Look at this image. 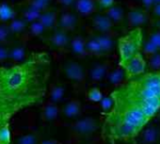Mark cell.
<instances>
[{
    "label": "cell",
    "mask_w": 160,
    "mask_h": 144,
    "mask_svg": "<svg viewBox=\"0 0 160 144\" xmlns=\"http://www.w3.org/2000/svg\"><path fill=\"white\" fill-rule=\"evenodd\" d=\"M51 57L46 52L32 53L24 61L0 67V97L14 111L42 102L46 94Z\"/></svg>",
    "instance_id": "cell-1"
},
{
    "label": "cell",
    "mask_w": 160,
    "mask_h": 144,
    "mask_svg": "<svg viewBox=\"0 0 160 144\" xmlns=\"http://www.w3.org/2000/svg\"><path fill=\"white\" fill-rule=\"evenodd\" d=\"M143 42L142 28H133L118 41V51L120 56V65L139 53Z\"/></svg>",
    "instance_id": "cell-2"
},
{
    "label": "cell",
    "mask_w": 160,
    "mask_h": 144,
    "mask_svg": "<svg viewBox=\"0 0 160 144\" xmlns=\"http://www.w3.org/2000/svg\"><path fill=\"white\" fill-rule=\"evenodd\" d=\"M125 72L126 80H130L137 77H139L145 73L146 60L141 52L136 54L134 57L129 58L123 64L120 65Z\"/></svg>",
    "instance_id": "cell-3"
},
{
    "label": "cell",
    "mask_w": 160,
    "mask_h": 144,
    "mask_svg": "<svg viewBox=\"0 0 160 144\" xmlns=\"http://www.w3.org/2000/svg\"><path fill=\"white\" fill-rule=\"evenodd\" d=\"M79 24V16L72 11L64 10L58 13L56 28L62 29L64 31L74 30Z\"/></svg>",
    "instance_id": "cell-4"
},
{
    "label": "cell",
    "mask_w": 160,
    "mask_h": 144,
    "mask_svg": "<svg viewBox=\"0 0 160 144\" xmlns=\"http://www.w3.org/2000/svg\"><path fill=\"white\" fill-rule=\"evenodd\" d=\"M63 73L72 82H81L86 77V70L83 65L74 60H69L63 64Z\"/></svg>",
    "instance_id": "cell-5"
},
{
    "label": "cell",
    "mask_w": 160,
    "mask_h": 144,
    "mask_svg": "<svg viewBox=\"0 0 160 144\" xmlns=\"http://www.w3.org/2000/svg\"><path fill=\"white\" fill-rule=\"evenodd\" d=\"M99 128L98 122L91 117L79 120L72 125L73 132L80 137H90L94 134Z\"/></svg>",
    "instance_id": "cell-6"
},
{
    "label": "cell",
    "mask_w": 160,
    "mask_h": 144,
    "mask_svg": "<svg viewBox=\"0 0 160 144\" xmlns=\"http://www.w3.org/2000/svg\"><path fill=\"white\" fill-rule=\"evenodd\" d=\"M92 27L97 34H109L114 24L104 12H95L91 16Z\"/></svg>",
    "instance_id": "cell-7"
},
{
    "label": "cell",
    "mask_w": 160,
    "mask_h": 144,
    "mask_svg": "<svg viewBox=\"0 0 160 144\" xmlns=\"http://www.w3.org/2000/svg\"><path fill=\"white\" fill-rule=\"evenodd\" d=\"M74 12L78 16H92L98 12L99 7L96 0H76L73 6Z\"/></svg>",
    "instance_id": "cell-8"
},
{
    "label": "cell",
    "mask_w": 160,
    "mask_h": 144,
    "mask_svg": "<svg viewBox=\"0 0 160 144\" xmlns=\"http://www.w3.org/2000/svg\"><path fill=\"white\" fill-rule=\"evenodd\" d=\"M141 144H156L160 140V128L156 125H148L138 134Z\"/></svg>",
    "instance_id": "cell-9"
},
{
    "label": "cell",
    "mask_w": 160,
    "mask_h": 144,
    "mask_svg": "<svg viewBox=\"0 0 160 144\" xmlns=\"http://www.w3.org/2000/svg\"><path fill=\"white\" fill-rule=\"evenodd\" d=\"M126 19L128 22V26L132 28L141 27L144 24L148 21V14L145 11L141 9H134L130 11L127 15Z\"/></svg>",
    "instance_id": "cell-10"
},
{
    "label": "cell",
    "mask_w": 160,
    "mask_h": 144,
    "mask_svg": "<svg viewBox=\"0 0 160 144\" xmlns=\"http://www.w3.org/2000/svg\"><path fill=\"white\" fill-rule=\"evenodd\" d=\"M57 18H58V12L56 9L54 8H48L45 11H43L38 21L40 22V24L43 27V28L45 30L47 29H54L56 28V25H57Z\"/></svg>",
    "instance_id": "cell-11"
},
{
    "label": "cell",
    "mask_w": 160,
    "mask_h": 144,
    "mask_svg": "<svg viewBox=\"0 0 160 144\" xmlns=\"http://www.w3.org/2000/svg\"><path fill=\"white\" fill-rule=\"evenodd\" d=\"M70 41L71 39L69 37V32L58 28H54V32L49 39L51 46L58 49L64 48L69 45Z\"/></svg>",
    "instance_id": "cell-12"
},
{
    "label": "cell",
    "mask_w": 160,
    "mask_h": 144,
    "mask_svg": "<svg viewBox=\"0 0 160 144\" xmlns=\"http://www.w3.org/2000/svg\"><path fill=\"white\" fill-rule=\"evenodd\" d=\"M15 17V9L6 1H0V25L9 24Z\"/></svg>",
    "instance_id": "cell-13"
},
{
    "label": "cell",
    "mask_w": 160,
    "mask_h": 144,
    "mask_svg": "<svg viewBox=\"0 0 160 144\" xmlns=\"http://www.w3.org/2000/svg\"><path fill=\"white\" fill-rule=\"evenodd\" d=\"M109 73L108 63H97L90 70V77L93 82H100L105 77H107Z\"/></svg>",
    "instance_id": "cell-14"
},
{
    "label": "cell",
    "mask_w": 160,
    "mask_h": 144,
    "mask_svg": "<svg viewBox=\"0 0 160 144\" xmlns=\"http://www.w3.org/2000/svg\"><path fill=\"white\" fill-rule=\"evenodd\" d=\"M110 20L111 22L115 25V24H122L125 18V14L124 12L122 10V8L120 5H112L110 8L105 10L103 12Z\"/></svg>",
    "instance_id": "cell-15"
},
{
    "label": "cell",
    "mask_w": 160,
    "mask_h": 144,
    "mask_svg": "<svg viewBox=\"0 0 160 144\" xmlns=\"http://www.w3.org/2000/svg\"><path fill=\"white\" fill-rule=\"evenodd\" d=\"M9 27V29L12 33V35H20L24 32H26L28 30V23L27 21H25L23 18H21L20 16H17L15 18H13L9 24H7Z\"/></svg>",
    "instance_id": "cell-16"
},
{
    "label": "cell",
    "mask_w": 160,
    "mask_h": 144,
    "mask_svg": "<svg viewBox=\"0 0 160 144\" xmlns=\"http://www.w3.org/2000/svg\"><path fill=\"white\" fill-rule=\"evenodd\" d=\"M27 57V49L23 44L18 43L9 47V59L20 63Z\"/></svg>",
    "instance_id": "cell-17"
},
{
    "label": "cell",
    "mask_w": 160,
    "mask_h": 144,
    "mask_svg": "<svg viewBox=\"0 0 160 144\" xmlns=\"http://www.w3.org/2000/svg\"><path fill=\"white\" fill-rule=\"evenodd\" d=\"M69 45L72 52L78 57H83L88 54L86 50V40L83 39L81 36H76L72 40H71Z\"/></svg>",
    "instance_id": "cell-18"
},
{
    "label": "cell",
    "mask_w": 160,
    "mask_h": 144,
    "mask_svg": "<svg viewBox=\"0 0 160 144\" xmlns=\"http://www.w3.org/2000/svg\"><path fill=\"white\" fill-rule=\"evenodd\" d=\"M108 82L111 85H120L124 80H126V76L124 70L120 66V68H116L113 71L109 72L107 76Z\"/></svg>",
    "instance_id": "cell-19"
},
{
    "label": "cell",
    "mask_w": 160,
    "mask_h": 144,
    "mask_svg": "<svg viewBox=\"0 0 160 144\" xmlns=\"http://www.w3.org/2000/svg\"><path fill=\"white\" fill-rule=\"evenodd\" d=\"M100 44L102 54L106 55L111 52L114 46V41L109 34H95Z\"/></svg>",
    "instance_id": "cell-20"
},
{
    "label": "cell",
    "mask_w": 160,
    "mask_h": 144,
    "mask_svg": "<svg viewBox=\"0 0 160 144\" xmlns=\"http://www.w3.org/2000/svg\"><path fill=\"white\" fill-rule=\"evenodd\" d=\"M86 50H87V53H90L92 55L103 56L100 44L98 42V40L95 34L86 40Z\"/></svg>",
    "instance_id": "cell-21"
},
{
    "label": "cell",
    "mask_w": 160,
    "mask_h": 144,
    "mask_svg": "<svg viewBox=\"0 0 160 144\" xmlns=\"http://www.w3.org/2000/svg\"><path fill=\"white\" fill-rule=\"evenodd\" d=\"M81 111V104L77 100L68 102L63 107V113L67 117H75Z\"/></svg>",
    "instance_id": "cell-22"
},
{
    "label": "cell",
    "mask_w": 160,
    "mask_h": 144,
    "mask_svg": "<svg viewBox=\"0 0 160 144\" xmlns=\"http://www.w3.org/2000/svg\"><path fill=\"white\" fill-rule=\"evenodd\" d=\"M58 111L59 110L58 107L54 103H49L44 107L42 110V115L46 121H53L58 117Z\"/></svg>",
    "instance_id": "cell-23"
},
{
    "label": "cell",
    "mask_w": 160,
    "mask_h": 144,
    "mask_svg": "<svg viewBox=\"0 0 160 144\" xmlns=\"http://www.w3.org/2000/svg\"><path fill=\"white\" fill-rule=\"evenodd\" d=\"M141 54L143 55V57H145L146 58L150 57L151 56L154 55L157 52H160L158 50V48L149 40H147L146 42H142V46H141V50H140Z\"/></svg>",
    "instance_id": "cell-24"
},
{
    "label": "cell",
    "mask_w": 160,
    "mask_h": 144,
    "mask_svg": "<svg viewBox=\"0 0 160 144\" xmlns=\"http://www.w3.org/2000/svg\"><path fill=\"white\" fill-rule=\"evenodd\" d=\"M146 66H148L151 72L160 71V52H157L148 57L146 61Z\"/></svg>",
    "instance_id": "cell-25"
},
{
    "label": "cell",
    "mask_w": 160,
    "mask_h": 144,
    "mask_svg": "<svg viewBox=\"0 0 160 144\" xmlns=\"http://www.w3.org/2000/svg\"><path fill=\"white\" fill-rule=\"evenodd\" d=\"M0 144H11V131L9 122L0 127Z\"/></svg>",
    "instance_id": "cell-26"
},
{
    "label": "cell",
    "mask_w": 160,
    "mask_h": 144,
    "mask_svg": "<svg viewBox=\"0 0 160 144\" xmlns=\"http://www.w3.org/2000/svg\"><path fill=\"white\" fill-rule=\"evenodd\" d=\"M64 92H65V90L62 86L53 87V89L51 90V92H50V99H51L52 103L55 104L57 102H59L63 98Z\"/></svg>",
    "instance_id": "cell-27"
},
{
    "label": "cell",
    "mask_w": 160,
    "mask_h": 144,
    "mask_svg": "<svg viewBox=\"0 0 160 144\" xmlns=\"http://www.w3.org/2000/svg\"><path fill=\"white\" fill-rule=\"evenodd\" d=\"M12 36V35L7 24L0 25V45H5L10 41Z\"/></svg>",
    "instance_id": "cell-28"
},
{
    "label": "cell",
    "mask_w": 160,
    "mask_h": 144,
    "mask_svg": "<svg viewBox=\"0 0 160 144\" xmlns=\"http://www.w3.org/2000/svg\"><path fill=\"white\" fill-rule=\"evenodd\" d=\"M28 30L31 34H33L34 36H40V35H42V34L45 31V29L43 28V27L40 24V22H39L38 20L35 21V22L30 23V24L28 25Z\"/></svg>",
    "instance_id": "cell-29"
},
{
    "label": "cell",
    "mask_w": 160,
    "mask_h": 144,
    "mask_svg": "<svg viewBox=\"0 0 160 144\" xmlns=\"http://www.w3.org/2000/svg\"><path fill=\"white\" fill-rule=\"evenodd\" d=\"M88 99L92 102L98 103L103 99V93L98 88H92L88 92Z\"/></svg>",
    "instance_id": "cell-30"
},
{
    "label": "cell",
    "mask_w": 160,
    "mask_h": 144,
    "mask_svg": "<svg viewBox=\"0 0 160 144\" xmlns=\"http://www.w3.org/2000/svg\"><path fill=\"white\" fill-rule=\"evenodd\" d=\"M37 137L33 134L22 136L18 139V144H37Z\"/></svg>",
    "instance_id": "cell-31"
},
{
    "label": "cell",
    "mask_w": 160,
    "mask_h": 144,
    "mask_svg": "<svg viewBox=\"0 0 160 144\" xmlns=\"http://www.w3.org/2000/svg\"><path fill=\"white\" fill-rule=\"evenodd\" d=\"M101 107L103 108V110L108 113L111 110L112 107H113V101L110 97V95L108 97H103V99L101 100Z\"/></svg>",
    "instance_id": "cell-32"
},
{
    "label": "cell",
    "mask_w": 160,
    "mask_h": 144,
    "mask_svg": "<svg viewBox=\"0 0 160 144\" xmlns=\"http://www.w3.org/2000/svg\"><path fill=\"white\" fill-rule=\"evenodd\" d=\"M148 40L151 41L158 48V50L160 51V31L159 30L155 29L154 31L151 32L150 35H149Z\"/></svg>",
    "instance_id": "cell-33"
},
{
    "label": "cell",
    "mask_w": 160,
    "mask_h": 144,
    "mask_svg": "<svg viewBox=\"0 0 160 144\" xmlns=\"http://www.w3.org/2000/svg\"><path fill=\"white\" fill-rule=\"evenodd\" d=\"M75 1L76 0H57V3L64 10H69L71 8H73Z\"/></svg>",
    "instance_id": "cell-34"
},
{
    "label": "cell",
    "mask_w": 160,
    "mask_h": 144,
    "mask_svg": "<svg viewBox=\"0 0 160 144\" xmlns=\"http://www.w3.org/2000/svg\"><path fill=\"white\" fill-rule=\"evenodd\" d=\"M96 1H97L99 10H103V11L110 8L112 5L115 4L114 0H96Z\"/></svg>",
    "instance_id": "cell-35"
},
{
    "label": "cell",
    "mask_w": 160,
    "mask_h": 144,
    "mask_svg": "<svg viewBox=\"0 0 160 144\" xmlns=\"http://www.w3.org/2000/svg\"><path fill=\"white\" fill-rule=\"evenodd\" d=\"M9 59V47L0 45V62H4Z\"/></svg>",
    "instance_id": "cell-36"
},
{
    "label": "cell",
    "mask_w": 160,
    "mask_h": 144,
    "mask_svg": "<svg viewBox=\"0 0 160 144\" xmlns=\"http://www.w3.org/2000/svg\"><path fill=\"white\" fill-rule=\"evenodd\" d=\"M152 14L157 18L160 19V3L154 4L152 6Z\"/></svg>",
    "instance_id": "cell-37"
},
{
    "label": "cell",
    "mask_w": 160,
    "mask_h": 144,
    "mask_svg": "<svg viewBox=\"0 0 160 144\" xmlns=\"http://www.w3.org/2000/svg\"><path fill=\"white\" fill-rule=\"evenodd\" d=\"M153 26H154V27H155L156 30H159L160 31V19H156V21L154 22Z\"/></svg>",
    "instance_id": "cell-38"
},
{
    "label": "cell",
    "mask_w": 160,
    "mask_h": 144,
    "mask_svg": "<svg viewBox=\"0 0 160 144\" xmlns=\"http://www.w3.org/2000/svg\"><path fill=\"white\" fill-rule=\"evenodd\" d=\"M40 144H58L55 140H43Z\"/></svg>",
    "instance_id": "cell-39"
},
{
    "label": "cell",
    "mask_w": 160,
    "mask_h": 144,
    "mask_svg": "<svg viewBox=\"0 0 160 144\" xmlns=\"http://www.w3.org/2000/svg\"><path fill=\"white\" fill-rule=\"evenodd\" d=\"M41 1H42V2H43V3H46V4H48V5H49V4H50V2L52 1V0H41Z\"/></svg>",
    "instance_id": "cell-40"
},
{
    "label": "cell",
    "mask_w": 160,
    "mask_h": 144,
    "mask_svg": "<svg viewBox=\"0 0 160 144\" xmlns=\"http://www.w3.org/2000/svg\"><path fill=\"white\" fill-rule=\"evenodd\" d=\"M154 116H156V117L158 118V120H160V109H159V110L157 111V113H156V114H155Z\"/></svg>",
    "instance_id": "cell-41"
},
{
    "label": "cell",
    "mask_w": 160,
    "mask_h": 144,
    "mask_svg": "<svg viewBox=\"0 0 160 144\" xmlns=\"http://www.w3.org/2000/svg\"><path fill=\"white\" fill-rule=\"evenodd\" d=\"M153 3H154V4L160 3V0H153Z\"/></svg>",
    "instance_id": "cell-42"
}]
</instances>
